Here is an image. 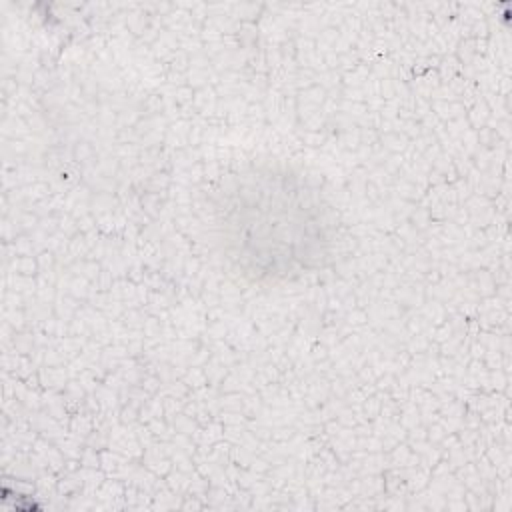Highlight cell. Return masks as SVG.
I'll return each mask as SVG.
<instances>
[{
	"mask_svg": "<svg viewBox=\"0 0 512 512\" xmlns=\"http://www.w3.org/2000/svg\"><path fill=\"white\" fill-rule=\"evenodd\" d=\"M260 202L264 204V208L256 210L254 206H246L244 210L240 208H232V216L236 218V222H230L232 226H250V224H256V234L248 236L242 240V248H248L252 246L256 240H258V248L254 254H260V250H264V246L272 244L274 240L278 244H288L290 252L294 254V258L298 260V254L292 250L290 242H298L302 240L300 236H296V230L302 224V218H294L290 216V200L288 202H280V208H276L278 204V196H270L268 190H264L262 196H258Z\"/></svg>",
	"mask_w": 512,
	"mask_h": 512,
	"instance_id": "obj_1",
	"label": "cell"
}]
</instances>
